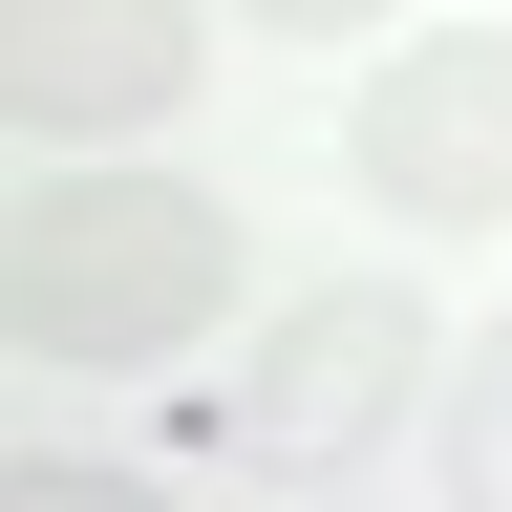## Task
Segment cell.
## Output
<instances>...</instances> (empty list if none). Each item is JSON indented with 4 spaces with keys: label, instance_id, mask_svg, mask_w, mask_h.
Returning a JSON list of instances; mask_svg holds the SVG:
<instances>
[{
    "label": "cell",
    "instance_id": "6da1fadb",
    "mask_svg": "<svg viewBox=\"0 0 512 512\" xmlns=\"http://www.w3.org/2000/svg\"><path fill=\"white\" fill-rule=\"evenodd\" d=\"M214 320H235V192L107 150L0 214V342L22 363H192Z\"/></svg>",
    "mask_w": 512,
    "mask_h": 512
},
{
    "label": "cell",
    "instance_id": "5b68a950",
    "mask_svg": "<svg viewBox=\"0 0 512 512\" xmlns=\"http://www.w3.org/2000/svg\"><path fill=\"white\" fill-rule=\"evenodd\" d=\"M427 470H448V512H512V320H470V342H448Z\"/></svg>",
    "mask_w": 512,
    "mask_h": 512
},
{
    "label": "cell",
    "instance_id": "7a4b0ae2",
    "mask_svg": "<svg viewBox=\"0 0 512 512\" xmlns=\"http://www.w3.org/2000/svg\"><path fill=\"white\" fill-rule=\"evenodd\" d=\"M342 192L384 235H512V22H427L342 86Z\"/></svg>",
    "mask_w": 512,
    "mask_h": 512
},
{
    "label": "cell",
    "instance_id": "277c9868",
    "mask_svg": "<svg viewBox=\"0 0 512 512\" xmlns=\"http://www.w3.org/2000/svg\"><path fill=\"white\" fill-rule=\"evenodd\" d=\"M192 86H214V0H0V128L150 150Z\"/></svg>",
    "mask_w": 512,
    "mask_h": 512
},
{
    "label": "cell",
    "instance_id": "8992f818",
    "mask_svg": "<svg viewBox=\"0 0 512 512\" xmlns=\"http://www.w3.org/2000/svg\"><path fill=\"white\" fill-rule=\"evenodd\" d=\"M0 512H171V491H150V470H86V448H22Z\"/></svg>",
    "mask_w": 512,
    "mask_h": 512
},
{
    "label": "cell",
    "instance_id": "3957f363",
    "mask_svg": "<svg viewBox=\"0 0 512 512\" xmlns=\"http://www.w3.org/2000/svg\"><path fill=\"white\" fill-rule=\"evenodd\" d=\"M427 427V299L406 278H299L256 320V384H235V448L256 470H363V448Z\"/></svg>",
    "mask_w": 512,
    "mask_h": 512
},
{
    "label": "cell",
    "instance_id": "52a82bcc",
    "mask_svg": "<svg viewBox=\"0 0 512 512\" xmlns=\"http://www.w3.org/2000/svg\"><path fill=\"white\" fill-rule=\"evenodd\" d=\"M214 22H256V43H384V0H214Z\"/></svg>",
    "mask_w": 512,
    "mask_h": 512
}]
</instances>
